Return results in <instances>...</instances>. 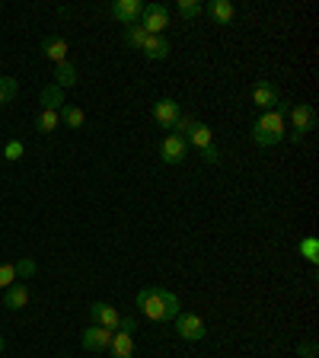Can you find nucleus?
<instances>
[{
  "label": "nucleus",
  "mask_w": 319,
  "mask_h": 358,
  "mask_svg": "<svg viewBox=\"0 0 319 358\" xmlns=\"http://www.w3.org/2000/svg\"><path fill=\"white\" fill-rule=\"evenodd\" d=\"M179 116H182V109H179L176 100H157L153 102V122H157L160 128H169V132H173Z\"/></svg>",
  "instance_id": "9d476101"
},
{
  "label": "nucleus",
  "mask_w": 319,
  "mask_h": 358,
  "mask_svg": "<svg viewBox=\"0 0 319 358\" xmlns=\"http://www.w3.org/2000/svg\"><path fill=\"white\" fill-rule=\"evenodd\" d=\"M137 314L147 316L151 323H169L182 314V304L173 292L160 288V285H151V288H141L137 292Z\"/></svg>",
  "instance_id": "f257e3e1"
},
{
  "label": "nucleus",
  "mask_w": 319,
  "mask_h": 358,
  "mask_svg": "<svg viewBox=\"0 0 319 358\" xmlns=\"http://www.w3.org/2000/svg\"><path fill=\"white\" fill-rule=\"evenodd\" d=\"M0 355H3V339H0Z\"/></svg>",
  "instance_id": "c756f323"
},
{
  "label": "nucleus",
  "mask_w": 319,
  "mask_h": 358,
  "mask_svg": "<svg viewBox=\"0 0 319 358\" xmlns=\"http://www.w3.org/2000/svg\"><path fill=\"white\" fill-rule=\"evenodd\" d=\"M58 116H61V122H64L68 128H84V122H86L84 109H80V106H70V102H64V106L58 109Z\"/></svg>",
  "instance_id": "6ab92c4d"
},
{
  "label": "nucleus",
  "mask_w": 319,
  "mask_h": 358,
  "mask_svg": "<svg viewBox=\"0 0 319 358\" xmlns=\"http://www.w3.org/2000/svg\"><path fill=\"white\" fill-rule=\"evenodd\" d=\"M17 93H19L17 77H0V106H3V102H13Z\"/></svg>",
  "instance_id": "5701e85b"
},
{
  "label": "nucleus",
  "mask_w": 319,
  "mask_h": 358,
  "mask_svg": "<svg viewBox=\"0 0 319 358\" xmlns=\"http://www.w3.org/2000/svg\"><path fill=\"white\" fill-rule=\"evenodd\" d=\"M284 102H278L271 112H262L259 122H255V128H252V141L259 144V147H275V144H281L287 138V125H284V116H287Z\"/></svg>",
  "instance_id": "f03ea898"
},
{
  "label": "nucleus",
  "mask_w": 319,
  "mask_h": 358,
  "mask_svg": "<svg viewBox=\"0 0 319 358\" xmlns=\"http://www.w3.org/2000/svg\"><path fill=\"white\" fill-rule=\"evenodd\" d=\"M176 10H179V17L182 19H188V23H192V19H198L204 13V7L202 3H198V0H179L176 3Z\"/></svg>",
  "instance_id": "4be33fe9"
},
{
  "label": "nucleus",
  "mask_w": 319,
  "mask_h": 358,
  "mask_svg": "<svg viewBox=\"0 0 319 358\" xmlns=\"http://www.w3.org/2000/svg\"><path fill=\"white\" fill-rule=\"evenodd\" d=\"M147 35H163L169 26V7L166 3H147L141 13V23H137Z\"/></svg>",
  "instance_id": "20e7f679"
},
{
  "label": "nucleus",
  "mask_w": 319,
  "mask_h": 358,
  "mask_svg": "<svg viewBox=\"0 0 319 358\" xmlns=\"http://www.w3.org/2000/svg\"><path fill=\"white\" fill-rule=\"evenodd\" d=\"M300 253L307 256V262H316V253H319V243L313 240V237H307V240L300 243Z\"/></svg>",
  "instance_id": "cd10ccee"
},
{
  "label": "nucleus",
  "mask_w": 319,
  "mask_h": 358,
  "mask_svg": "<svg viewBox=\"0 0 319 358\" xmlns=\"http://www.w3.org/2000/svg\"><path fill=\"white\" fill-rule=\"evenodd\" d=\"M58 125H61V116H58V112H51V109H42L39 118H35V128H39L42 134H51Z\"/></svg>",
  "instance_id": "412c9836"
},
{
  "label": "nucleus",
  "mask_w": 319,
  "mask_h": 358,
  "mask_svg": "<svg viewBox=\"0 0 319 358\" xmlns=\"http://www.w3.org/2000/svg\"><path fill=\"white\" fill-rule=\"evenodd\" d=\"M233 13H236V10H233L230 0H211V3H208V17L214 19L218 26H227L230 19H233Z\"/></svg>",
  "instance_id": "f3484780"
},
{
  "label": "nucleus",
  "mask_w": 319,
  "mask_h": 358,
  "mask_svg": "<svg viewBox=\"0 0 319 358\" xmlns=\"http://www.w3.org/2000/svg\"><path fill=\"white\" fill-rule=\"evenodd\" d=\"M29 285L26 282H17V285H10L7 292H3V307L7 310H23L26 304H29Z\"/></svg>",
  "instance_id": "ddd939ff"
},
{
  "label": "nucleus",
  "mask_w": 319,
  "mask_h": 358,
  "mask_svg": "<svg viewBox=\"0 0 319 358\" xmlns=\"http://www.w3.org/2000/svg\"><path fill=\"white\" fill-rule=\"evenodd\" d=\"M68 51H70V45H68V39H61V35H48L42 42V55L48 61H55V64L68 61Z\"/></svg>",
  "instance_id": "4468645a"
},
{
  "label": "nucleus",
  "mask_w": 319,
  "mask_h": 358,
  "mask_svg": "<svg viewBox=\"0 0 319 358\" xmlns=\"http://www.w3.org/2000/svg\"><path fill=\"white\" fill-rule=\"evenodd\" d=\"M252 102H255L262 112H271V109L281 102V93H278V87L271 84V80H255V87H252Z\"/></svg>",
  "instance_id": "6e6552de"
},
{
  "label": "nucleus",
  "mask_w": 319,
  "mask_h": 358,
  "mask_svg": "<svg viewBox=\"0 0 319 358\" xmlns=\"http://www.w3.org/2000/svg\"><path fill=\"white\" fill-rule=\"evenodd\" d=\"M17 266V278H32L35 275V262L32 259H19V262H13Z\"/></svg>",
  "instance_id": "bb28decb"
},
{
  "label": "nucleus",
  "mask_w": 319,
  "mask_h": 358,
  "mask_svg": "<svg viewBox=\"0 0 319 358\" xmlns=\"http://www.w3.org/2000/svg\"><path fill=\"white\" fill-rule=\"evenodd\" d=\"M109 342H112V333L106 330V326H86L84 336H80V346H84L86 352H106L109 349Z\"/></svg>",
  "instance_id": "9b49d317"
},
{
  "label": "nucleus",
  "mask_w": 319,
  "mask_h": 358,
  "mask_svg": "<svg viewBox=\"0 0 319 358\" xmlns=\"http://www.w3.org/2000/svg\"><path fill=\"white\" fill-rule=\"evenodd\" d=\"M287 116H291V141L294 144H300L307 134L316 128V109L310 106V102H297V106H291L287 109Z\"/></svg>",
  "instance_id": "7ed1b4c3"
},
{
  "label": "nucleus",
  "mask_w": 319,
  "mask_h": 358,
  "mask_svg": "<svg viewBox=\"0 0 319 358\" xmlns=\"http://www.w3.org/2000/svg\"><path fill=\"white\" fill-rule=\"evenodd\" d=\"M10 285H17V266L13 262H0V292H7Z\"/></svg>",
  "instance_id": "393cba45"
},
{
  "label": "nucleus",
  "mask_w": 319,
  "mask_h": 358,
  "mask_svg": "<svg viewBox=\"0 0 319 358\" xmlns=\"http://www.w3.org/2000/svg\"><path fill=\"white\" fill-rule=\"evenodd\" d=\"M109 355L112 358H135V336L131 333H112V342H109Z\"/></svg>",
  "instance_id": "2eb2a0df"
},
{
  "label": "nucleus",
  "mask_w": 319,
  "mask_h": 358,
  "mask_svg": "<svg viewBox=\"0 0 319 358\" xmlns=\"http://www.w3.org/2000/svg\"><path fill=\"white\" fill-rule=\"evenodd\" d=\"M185 157H188V141H185L182 134L169 132L166 138H163V144H160V160L169 163V167H179Z\"/></svg>",
  "instance_id": "39448f33"
},
{
  "label": "nucleus",
  "mask_w": 319,
  "mask_h": 358,
  "mask_svg": "<svg viewBox=\"0 0 319 358\" xmlns=\"http://www.w3.org/2000/svg\"><path fill=\"white\" fill-rule=\"evenodd\" d=\"M39 100H42V109L58 112V109L64 106V90H61V87H55V84H48V87L42 90V96H39Z\"/></svg>",
  "instance_id": "aec40b11"
},
{
  "label": "nucleus",
  "mask_w": 319,
  "mask_h": 358,
  "mask_svg": "<svg viewBox=\"0 0 319 358\" xmlns=\"http://www.w3.org/2000/svg\"><path fill=\"white\" fill-rule=\"evenodd\" d=\"M297 352H300V355H313V346L310 342H307V346H297Z\"/></svg>",
  "instance_id": "c85d7f7f"
},
{
  "label": "nucleus",
  "mask_w": 319,
  "mask_h": 358,
  "mask_svg": "<svg viewBox=\"0 0 319 358\" xmlns=\"http://www.w3.org/2000/svg\"><path fill=\"white\" fill-rule=\"evenodd\" d=\"M23 141H17V138H13V141H7V144H3V157H7L10 160V163H13V160H19V157H23Z\"/></svg>",
  "instance_id": "a878e982"
},
{
  "label": "nucleus",
  "mask_w": 319,
  "mask_h": 358,
  "mask_svg": "<svg viewBox=\"0 0 319 358\" xmlns=\"http://www.w3.org/2000/svg\"><path fill=\"white\" fill-rule=\"evenodd\" d=\"M141 13H144L141 0H115V3H112V17L125 26V29H128V26L141 23Z\"/></svg>",
  "instance_id": "1a4fd4ad"
},
{
  "label": "nucleus",
  "mask_w": 319,
  "mask_h": 358,
  "mask_svg": "<svg viewBox=\"0 0 319 358\" xmlns=\"http://www.w3.org/2000/svg\"><path fill=\"white\" fill-rule=\"evenodd\" d=\"M125 42H128V48L141 51L144 42H147V33H144L141 26H128V29H125Z\"/></svg>",
  "instance_id": "b1692460"
},
{
  "label": "nucleus",
  "mask_w": 319,
  "mask_h": 358,
  "mask_svg": "<svg viewBox=\"0 0 319 358\" xmlns=\"http://www.w3.org/2000/svg\"><path fill=\"white\" fill-rule=\"evenodd\" d=\"M90 316L96 326H106L109 333H118V326H122V314H118L112 304H106V301H96V304H90Z\"/></svg>",
  "instance_id": "0eeeda50"
},
{
  "label": "nucleus",
  "mask_w": 319,
  "mask_h": 358,
  "mask_svg": "<svg viewBox=\"0 0 319 358\" xmlns=\"http://www.w3.org/2000/svg\"><path fill=\"white\" fill-rule=\"evenodd\" d=\"M144 55L151 61H163V58H169V51H173V45H169V39L166 35H147V42H144Z\"/></svg>",
  "instance_id": "dca6fc26"
},
{
  "label": "nucleus",
  "mask_w": 319,
  "mask_h": 358,
  "mask_svg": "<svg viewBox=\"0 0 319 358\" xmlns=\"http://www.w3.org/2000/svg\"><path fill=\"white\" fill-rule=\"evenodd\" d=\"M64 358H70V355H64Z\"/></svg>",
  "instance_id": "2f4dec72"
},
{
  "label": "nucleus",
  "mask_w": 319,
  "mask_h": 358,
  "mask_svg": "<svg viewBox=\"0 0 319 358\" xmlns=\"http://www.w3.org/2000/svg\"><path fill=\"white\" fill-rule=\"evenodd\" d=\"M55 87H61V90L77 87V67L70 64V61H61V64L55 67Z\"/></svg>",
  "instance_id": "a211bd4d"
},
{
  "label": "nucleus",
  "mask_w": 319,
  "mask_h": 358,
  "mask_svg": "<svg viewBox=\"0 0 319 358\" xmlns=\"http://www.w3.org/2000/svg\"><path fill=\"white\" fill-rule=\"evenodd\" d=\"M0 112H3V106H0Z\"/></svg>",
  "instance_id": "7c9ffc66"
},
{
  "label": "nucleus",
  "mask_w": 319,
  "mask_h": 358,
  "mask_svg": "<svg viewBox=\"0 0 319 358\" xmlns=\"http://www.w3.org/2000/svg\"><path fill=\"white\" fill-rule=\"evenodd\" d=\"M185 141H188V147H198L204 154V150L214 147V134H211V128L204 122H192L188 132H185Z\"/></svg>",
  "instance_id": "f8f14e48"
},
{
  "label": "nucleus",
  "mask_w": 319,
  "mask_h": 358,
  "mask_svg": "<svg viewBox=\"0 0 319 358\" xmlns=\"http://www.w3.org/2000/svg\"><path fill=\"white\" fill-rule=\"evenodd\" d=\"M176 333L182 336L185 342H202L204 336H208V330H204V320L198 314H179L176 316Z\"/></svg>",
  "instance_id": "423d86ee"
}]
</instances>
